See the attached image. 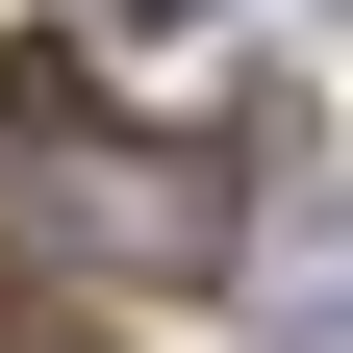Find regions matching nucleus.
Masks as SVG:
<instances>
[{"instance_id": "f257e3e1", "label": "nucleus", "mask_w": 353, "mask_h": 353, "mask_svg": "<svg viewBox=\"0 0 353 353\" xmlns=\"http://www.w3.org/2000/svg\"><path fill=\"white\" fill-rule=\"evenodd\" d=\"M0 152H26V228H76V252H126V278H176V252H228V176H202V152H101L51 51L0 76Z\"/></svg>"}, {"instance_id": "f03ea898", "label": "nucleus", "mask_w": 353, "mask_h": 353, "mask_svg": "<svg viewBox=\"0 0 353 353\" xmlns=\"http://www.w3.org/2000/svg\"><path fill=\"white\" fill-rule=\"evenodd\" d=\"M303 353H353V228H328V278H303Z\"/></svg>"}]
</instances>
